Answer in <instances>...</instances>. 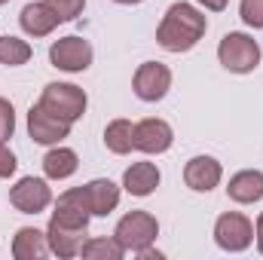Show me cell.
Wrapping results in <instances>:
<instances>
[{
	"instance_id": "10",
	"label": "cell",
	"mask_w": 263,
	"mask_h": 260,
	"mask_svg": "<svg viewBox=\"0 0 263 260\" xmlns=\"http://www.w3.org/2000/svg\"><path fill=\"white\" fill-rule=\"evenodd\" d=\"M175 144V129L159 120V117H147L141 123H135V150L147 153V156H159Z\"/></svg>"
},
{
	"instance_id": "12",
	"label": "cell",
	"mask_w": 263,
	"mask_h": 260,
	"mask_svg": "<svg viewBox=\"0 0 263 260\" xmlns=\"http://www.w3.org/2000/svg\"><path fill=\"white\" fill-rule=\"evenodd\" d=\"M18 25H22V31L28 34V37H49L59 25H62V18L55 15V9L46 3V0H34V3H25L22 6V12H18Z\"/></svg>"
},
{
	"instance_id": "19",
	"label": "cell",
	"mask_w": 263,
	"mask_h": 260,
	"mask_svg": "<svg viewBox=\"0 0 263 260\" xmlns=\"http://www.w3.org/2000/svg\"><path fill=\"white\" fill-rule=\"evenodd\" d=\"M104 147L117 156H126L135 150V123L132 120H110L104 129Z\"/></svg>"
},
{
	"instance_id": "24",
	"label": "cell",
	"mask_w": 263,
	"mask_h": 260,
	"mask_svg": "<svg viewBox=\"0 0 263 260\" xmlns=\"http://www.w3.org/2000/svg\"><path fill=\"white\" fill-rule=\"evenodd\" d=\"M12 132H15V107L9 98H0V141L12 138Z\"/></svg>"
},
{
	"instance_id": "29",
	"label": "cell",
	"mask_w": 263,
	"mask_h": 260,
	"mask_svg": "<svg viewBox=\"0 0 263 260\" xmlns=\"http://www.w3.org/2000/svg\"><path fill=\"white\" fill-rule=\"evenodd\" d=\"M3 3H9V0H0V6H3Z\"/></svg>"
},
{
	"instance_id": "14",
	"label": "cell",
	"mask_w": 263,
	"mask_h": 260,
	"mask_svg": "<svg viewBox=\"0 0 263 260\" xmlns=\"http://www.w3.org/2000/svg\"><path fill=\"white\" fill-rule=\"evenodd\" d=\"M83 193H86V202H89V211L92 217H107L110 211H117L120 205V187L110 181V178H95L89 184H83Z\"/></svg>"
},
{
	"instance_id": "23",
	"label": "cell",
	"mask_w": 263,
	"mask_h": 260,
	"mask_svg": "<svg viewBox=\"0 0 263 260\" xmlns=\"http://www.w3.org/2000/svg\"><path fill=\"white\" fill-rule=\"evenodd\" d=\"M46 3L55 9V15H59L62 22H73V18H80L83 9H86V0H46Z\"/></svg>"
},
{
	"instance_id": "5",
	"label": "cell",
	"mask_w": 263,
	"mask_h": 260,
	"mask_svg": "<svg viewBox=\"0 0 263 260\" xmlns=\"http://www.w3.org/2000/svg\"><path fill=\"white\" fill-rule=\"evenodd\" d=\"M214 242L220 251H230V254H242L251 248L254 242V224L248 214L242 211H223L217 220H214Z\"/></svg>"
},
{
	"instance_id": "20",
	"label": "cell",
	"mask_w": 263,
	"mask_h": 260,
	"mask_svg": "<svg viewBox=\"0 0 263 260\" xmlns=\"http://www.w3.org/2000/svg\"><path fill=\"white\" fill-rule=\"evenodd\" d=\"M126 248L117 242V236H92L83 242L80 257L86 260H123Z\"/></svg>"
},
{
	"instance_id": "7",
	"label": "cell",
	"mask_w": 263,
	"mask_h": 260,
	"mask_svg": "<svg viewBox=\"0 0 263 260\" xmlns=\"http://www.w3.org/2000/svg\"><path fill=\"white\" fill-rule=\"evenodd\" d=\"M9 202H12V208L22 211V214H40V211H46L55 199H52V187H49L46 178L28 175V178H18L15 187H9Z\"/></svg>"
},
{
	"instance_id": "27",
	"label": "cell",
	"mask_w": 263,
	"mask_h": 260,
	"mask_svg": "<svg viewBox=\"0 0 263 260\" xmlns=\"http://www.w3.org/2000/svg\"><path fill=\"white\" fill-rule=\"evenodd\" d=\"M254 242H257V251L263 254V211L257 217V224H254Z\"/></svg>"
},
{
	"instance_id": "1",
	"label": "cell",
	"mask_w": 263,
	"mask_h": 260,
	"mask_svg": "<svg viewBox=\"0 0 263 260\" xmlns=\"http://www.w3.org/2000/svg\"><path fill=\"white\" fill-rule=\"evenodd\" d=\"M208 31V18L205 12L196 9L193 3H172L156 28V43L165 49V52H190L199 40L205 37Z\"/></svg>"
},
{
	"instance_id": "17",
	"label": "cell",
	"mask_w": 263,
	"mask_h": 260,
	"mask_svg": "<svg viewBox=\"0 0 263 260\" xmlns=\"http://www.w3.org/2000/svg\"><path fill=\"white\" fill-rule=\"evenodd\" d=\"M49 254L46 233L37 227H22L12 236V257L15 260H43Z\"/></svg>"
},
{
	"instance_id": "8",
	"label": "cell",
	"mask_w": 263,
	"mask_h": 260,
	"mask_svg": "<svg viewBox=\"0 0 263 260\" xmlns=\"http://www.w3.org/2000/svg\"><path fill=\"white\" fill-rule=\"evenodd\" d=\"M172 89V70L162 65V62H144L138 65L135 77H132V92L147 101V104H156L168 95Z\"/></svg>"
},
{
	"instance_id": "3",
	"label": "cell",
	"mask_w": 263,
	"mask_h": 260,
	"mask_svg": "<svg viewBox=\"0 0 263 260\" xmlns=\"http://www.w3.org/2000/svg\"><path fill=\"white\" fill-rule=\"evenodd\" d=\"M40 104L49 114H55L59 120H65V123L73 126L77 120H83V114L89 107V98L73 83H46L43 86V95H40Z\"/></svg>"
},
{
	"instance_id": "22",
	"label": "cell",
	"mask_w": 263,
	"mask_h": 260,
	"mask_svg": "<svg viewBox=\"0 0 263 260\" xmlns=\"http://www.w3.org/2000/svg\"><path fill=\"white\" fill-rule=\"evenodd\" d=\"M239 18H242L248 28L260 31L263 28V0H242V3H239Z\"/></svg>"
},
{
	"instance_id": "11",
	"label": "cell",
	"mask_w": 263,
	"mask_h": 260,
	"mask_svg": "<svg viewBox=\"0 0 263 260\" xmlns=\"http://www.w3.org/2000/svg\"><path fill=\"white\" fill-rule=\"evenodd\" d=\"M86 230L89 227H73L65 220H55L49 217V227H46V242H49V251L55 257H80V248L86 242Z\"/></svg>"
},
{
	"instance_id": "4",
	"label": "cell",
	"mask_w": 263,
	"mask_h": 260,
	"mask_svg": "<svg viewBox=\"0 0 263 260\" xmlns=\"http://www.w3.org/2000/svg\"><path fill=\"white\" fill-rule=\"evenodd\" d=\"M117 242L126 248V251H144L156 242L159 236V220L150 214V211H129L117 220V230H114Z\"/></svg>"
},
{
	"instance_id": "2",
	"label": "cell",
	"mask_w": 263,
	"mask_h": 260,
	"mask_svg": "<svg viewBox=\"0 0 263 260\" xmlns=\"http://www.w3.org/2000/svg\"><path fill=\"white\" fill-rule=\"evenodd\" d=\"M217 62L230 73H251L260 65V46L245 31H230L217 43Z\"/></svg>"
},
{
	"instance_id": "6",
	"label": "cell",
	"mask_w": 263,
	"mask_h": 260,
	"mask_svg": "<svg viewBox=\"0 0 263 260\" xmlns=\"http://www.w3.org/2000/svg\"><path fill=\"white\" fill-rule=\"evenodd\" d=\"M92 59H95L92 43L83 40V37H77V34L59 37V40L49 46V65L59 67V70H65V73H83V70H89Z\"/></svg>"
},
{
	"instance_id": "15",
	"label": "cell",
	"mask_w": 263,
	"mask_h": 260,
	"mask_svg": "<svg viewBox=\"0 0 263 260\" xmlns=\"http://www.w3.org/2000/svg\"><path fill=\"white\" fill-rule=\"evenodd\" d=\"M227 196L239 205H254L263 199V172L260 169H242L230 178Z\"/></svg>"
},
{
	"instance_id": "13",
	"label": "cell",
	"mask_w": 263,
	"mask_h": 260,
	"mask_svg": "<svg viewBox=\"0 0 263 260\" xmlns=\"http://www.w3.org/2000/svg\"><path fill=\"white\" fill-rule=\"evenodd\" d=\"M223 178V165L214 156H193L184 165V184L193 193H211Z\"/></svg>"
},
{
	"instance_id": "21",
	"label": "cell",
	"mask_w": 263,
	"mask_h": 260,
	"mask_svg": "<svg viewBox=\"0 0 263 260\" xmlns=\"http://www.w3.org/2000/svg\"><path fill=\"white\" fill-rule=\"evenodd\" d=\"M31 55H34V49H31V43H28V40L12 37V34L0 37V65L22 67V65H28V62H31Z\"/></svg>"
},
{
	"instance_id": "26",
	"label": "cell",
	"mask_w": 263,
	"mask_h": 260,
	"mask_svg": "<svg viewBox=\"0 0 263 260\" xmlns=\"http://www.w3.org/2000/svg\"><path fill=\"white\" fill-rule=\"evenodd\" d=\"M196 3L202 6V9H208V12H223L230 0H196Z\"/></svg>"
},
{
	"instance_id": "16",
	"label": "cell",
	"mask_w": 263,
	"mask_h": 260,
	"mask_svg": "<svg viewBox=\"0 0 263 260\" xmlns=\"http://www.w3.org/2000/svg\"><path fill=\"white\" fill-rule=\"evenodd\" d=\"M159 181H162V175H159L156 162H132L126 169V175H123V190L144 199L159 187Z\"/></svg>"
},
{
	"instance_id": "25",
	"label": "cell",
	"mask_w": 263,
	"mask_h": 260,
	"mask_svg": "<svg viewBox=\"0 0 263 260\" xmlns=\"http://www.w3.org/2000/svg\"><path fill=\"white\" fill-rule=\"evenodd\" d=\"M15 169H18L15 153L9 150V144H6V141H0V178H12V175H15Z\"/></svg>"
},
{
	"instance_id": "9",
	"label": "cell",
	"mask_w": 263,
	"mask_h": 260,
	"mask_svg": "<svg viewBox=\"0 0 263 260\" xmlns=\"http://www.w3.org/2000/svg\"><path fill=\"white\" fill-rule=\"evenodd\" d=\"M28 135H31L34 144L55 147V144H62L67 135H70V123L59 120L55 114H49V110L37 101V104H31V110H28Z\"/></svg>"
},
{
	"instance_id": "28",
	"label": "cell",
	"mask_w": 263,
	"mask_h": 260,
	"mask_svg": "<svg viewBox=\"0 0 263 260\" xmlns=\"http://www.w3.org/2000/svg\"><path fill=\"white\" fill-rule=\"evenodd\" d=\"M110 3H120V6H138V3H144V0H110Z\"/></svg>"
},
{
	"instance_id": "18",
	"label": "cell",
	"mask_w": 263,
	"mask_h": 260,
	"mask_svg": "<svg viewBox=\"0 0 263 260\" xmlns=\"http://www.w3.org/2000/svg\"><path fill=\"white\" fill-rule=\"evenodd\" d=\"M77 169H80V156H77V150H70V147L55 144V147H49V153L43 156V175H46L49 181H67L70 175H77Z\"/></svg>"
}]
</instances>
